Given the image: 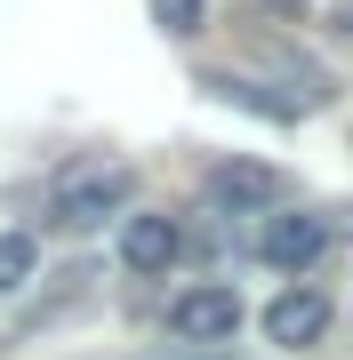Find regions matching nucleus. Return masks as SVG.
I'll return each instance as SVG.
<instances>
[{
    "mask_svg": "<svg viewBox=\"0 0 353 360\" xmlns=\"http://www.w3.org/2000/svg\"><path fill=\"white\" fill-rule=\"evenodd\" d=\"M137 208V168L129 160H73L49 176V193H40V224L56 232V240H89V232L120 224Z\"/></svg>",
    "mask_w": 353,
    "mask_h": 360,
    "instance_id": "f257e3e1",
    "label": "nucleus"
},
{
    "mask_svg": "<svg viewBox=\"0 0 353 360\" xmlns=\"http://www.w3.org/2000/svg\"><path fill=\"white\" fill-rule=\"evenodd\" d=\"M241 288H225V281H193V288H177L169 296V312H161V328H169V345L185 352H225L241 336Z\"/></svg>",
    "mask_w": 353,
    "mask_h": 360,
    "instance_id": "f03ea898",
    "label": "nucleus"
},
{
    "mask_svg": "<svg viewBox=\"0 0 353 360\" xmlns=\"http://www.w3.org/2000/svg\"><path fill=\"white\" fill-rule=\"evenodd\" d=\"M329 248V217L321 208H273V217H257V232H249V257L273 264V272H314Z\"/></svg>",
    "mask_w": 353,
    "mask_h": 360,
    "instance_id": "7ed1b4c3",
    "label": "nucleus"
},
{
    "mask_svg": "<svg viewBox=\"0 0 353 360\" xmlns=\"http://www.w3.org/2000/svg\"><path fill=\"white\" fill-rule=\"evenodd\" d=\"M113 257H120L129 281H161V272L185 257V224L161 217V208H129V217L113 224Z\"/></svg>",
    "mask_w": 353,
    "mask_h": 360,
    "instance_id": "20e7f679",
    "label": "nucleus"
},
{
    "mask_svg": "<svg viewBox=\"0 0 353 360\" xmlns=\"http://www.w3.org/2000/svg\"><path fill=\"white\" fill-rule=\"evenodd\" d=\"M329 321H337L329 288H314V281H289L273 304H265V345H281V352H314L321 336H329Z\"/></svg>",
    "mask_w": 353,
    "mask_h": 360,
    "instance_id": "39448f33",
    "label": "nucleus"
},
{
    "mask_svg": "<svg viewBox=\"0 0 353 360\" xmlns=\"http://www.w3.org/2000/svg\"><path fill=\"white\" fill-rule=\"evenodd\" d=\"M201 193H209L217 217H273L281 208V168H265V160H217L209 176H201Z\"/></svg>",
    "mask_w": 353,
    "mask_h": 360,
    "instance_id": "423d86ee",
    "label": "nucleus"
},
{
    "mask_svg": "<svg viewBox=\"0 0 353 360\" xmlns=\"http://www.w3.org/2000/svg\"><path fill=\"white\" fill-rule=\"evenodd\" d=\"M40 281V232H0V296H25Z\"/></svg>",
    "mask_w": 353,
    "mask_h": 360,
    "instance_id": "0eeeda50",
    "label": "nucleus"
},
{
    "mask_svg": "<svg viewBox=\"0 0 353 360\" xmlns=\"http://www.w3.org/2000/svg\"><path fill=\"white\" fill-rule=\"evenodd\" d=\"M144 8H153V25L169 40H193L201 25H209V0H144Z\"/></svg>",
    "mask_w": 353,
    "mask_h": 360,
    "instance_id": "6e6552de",
    "label": "nucleus"
},
{
    "mask_svg": "<svg viewBox=\"0 0 353 360\" xmlns=\"http://www.w3.org/2000/svg\"><path fill=\"white\" fill-rule=\"evenodd\" d=\"M144 360H225V352H185V345H169V352H144Z\"/></svg>",
    "mask_w": 353,
    "mask_h": 360,
    "instance_id": "1a4fd4ad",
    "label": "nucleus"
},
{
    "mask_svg": "<svg viewBox=\"0 0 353 360\" xmlns=\"http://www.w3.org/2000/svg\"><path fill=\"white\" fill-rule=\"evenodd\" d=\"M265 8H281V16H305V0H265Z\"/></svg>",
    "mask_w": 353,
    "mask_h": 360,
    "instance_id": "9d476101",
    "label": "nucleus"
}]
</instances>
